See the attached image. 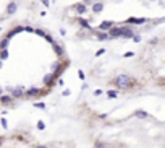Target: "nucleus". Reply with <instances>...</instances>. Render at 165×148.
<instances>
[{"label": "nucleus", "instance_id": "a19ab883", "mask_svg": "<svg viewBox=\"0 0 165 148\" xmlns=\"http://www.w3.org/2000/svg\"><path fill=\"white\" fill-rule=\"evenodd\" d=\"M96 2H100V0H96Z\"/></svg>", "mask_w": 165, "mask_h": 148}, {"label": "nucleus", "instance_id": "6e6552de", "mask_svg": "<svg viewBox=\"0 0 165 148\" xmlns=\"http://www.w3.org/2000/svg\"><path fill=\"white\" fill-rule=\"evenodd\" d=\"M23 31H25V26H16V28H13V29H11V31H8L5 38H8L10 41H11V38H13L15 34H18V33H23Z\"/></svg>", "mask_w": 165, "mask_h": 148}, {"label": "nucleus", "instance_id": "9d476101", "mask_svg": "<svg viewBox=\"0 0 165 148\" xmlns=\"http://www.w3.org/2000/svg\"><path fill=\"white\" fill-rule=\"evenodd\" d=\"M52 46H54V52L58 55V57H63V55H65V49H63L62 46H60V44H57V42H54L52 44Z\"/></svg>", "mask_w": 165, "mask_h": 148}, {"label": "nucleus", "instance_id": "58836bf2", "mask_svg": "<svg viewBox=\"0 0 165 148\" xmlns=\"http://www.w3.org/2000/svg\"><path fill=\"white\" fill-rule=\"evenodd\" d=\"M0 94H3V88L2 86H0Z\"/></svg>", "mask_w": 165, "mask_h": 148}, {"label": "nucleus", "instance_id": "c85d7f7f", "mask_svg": "<svg viewBox=\"0 0 165 148\" xmlns=\"http://www.w3.org/2000/svg\"><path fill=\"white\" fill-rule=\"evenodd\" d=\"M105 54V49H99L97 52H96V55H97V57H100V55H104Z\"/></svg>", "mask_w": 165, "mask_h": 148}, {"label": "nucleus", "instance_id": "423d86ee", "mask_svg": "<svg viewBox=\"0 0 165 148\" xmlns=\"http://www.w3.org/2000/svg\"><path fill=\"white\" fill-rule=\"evenodd\" d=\"M134 33H133V29L130 26H122V36L120 38H125V39H131Z\"/></svg>", "mask_w": 165, "mask_h": 148}, {"label": "nucleus", "instance_id": "79ce46f5", "mask_svg": "<svg viewBox=\"0 0 165 148\" xmlns=\"http://www.w3.org/2000/svg\"><path fill=\"white\" fill-rule=\"evenodd\" d=\"M151 2H155V0H151Z\"/></svg>", "mask_w": 165, "mask_h": 148}, {"label": "nucleus", "instance_id": "5701e85b", "mask_svg": "<svg viewBox=\"0 0 165 148\" xmlns=\"http://www.w3.org/2000/svg\"><path fill=\"white\" fill-rule=\"evenodd\" d=\"M34 33L37 34V36H42V38H44V36L47 34V33H46V31H44V29H39V28H37V29H34Z\"/></svg>", "mask_w": 165, "mask_h": 148}, {"label": "nucleus", "instance_id": "2eb2a0df", "mask_svg": "<svg viewBox=\"0 0 165 148\" xmlns=\"http://www.w3.org/2000/svg\"><path fill=\"white\" fill-rule=\"evenodd\" d=\"M134 116H136L138 119H147V117H149V114L146 113V111H143V109H138V111L134 113Z\"/></svg>", "mask_w": 165, "mask_h": 148}, {"label": "nucleus", "instance_id": "cd10ccee", "mask_svg": "<svg viewBox=\"0 0 165 148\" xmlns=\"http://www.w3.org/2000/svg\"><path fill=\"white\" fill-rule=\"evenodd\" d=\"M131 39H133V41H134V42H141V36H139V34H134V36H133Z\"/></svg>", "mask_w": 165, "mask_h": 148}, {"label": "nucleus", "instance_id": "f3484780", "mask_svg": "<svg viewBox=\"0 0 165 148\" xmlns=\"http://www.w3.org/2000/svg\"><path fill=\"white\" fill-rule=\"evenodd\" d=\"M96 36H97L99 41H107V39H110V38H108V33H105V31H99Z\"/></svg>", "mask_w": 165, "mask_h": 148}, {"label": "nucleus", "instance_id": "f257e3e1", "mask_svg": "<svg viewBox=\"0 0 165 148\" xmlns=\"http://www.w3.org/2000/svg\"><path fill=\"white\" fill-rule=\"evenodd\" d=\"M113 85L118 88V90H128V88H133L136 85V80L131 78L130 75H126V73H120L115 77Z\"/></svg>", "mask_w": 165, "mask_h": 148}, {"label": "nucleus", "instance_id": "7ed1b4c3", "mask_svg": "<svg viewBox=\"0 0 165 148\" xmlns=\"http://www.w3.org/2000/svg\"><path fill=\"white\" fill-rule=\"evenodd\" d=\"M7 91L10 93V96H11L13 99H21V98H25V88H23V86L7 88Z\"/></svg>", "mask_w": 165, "mask_h": 148}, {"label": "nucleus", "instance_id": "7c9ffc66", "mask_svg": "<svg viewBox=\"0 0 165 148\" xmlns=\"http://www.w3.org/2000/svg\"><path fill=\"white\" fill-rule=\"evenodd\" d=\"M83 3H84V5H92V3H94V0H83Z\"/></svg>", "mask_w": 165, "mask_h": 148}, {"label": "nucleus", "instance_id": "393cba45", "mask_svg": "<svg viewBox=\"0 0 165 148\" xmlns=\"http://www.w3.org/2000/svg\"><path fill=\"white\" fill-rule=\"evenodd\" d=\"M0 124H2V127H3V129H7V127H8V122H7V119H5V117H2V119H0Z\"/></svg>", "mask_w": 165, "mask_h": 148}, {"label": "nucleus", "instance_id": "a211bd4d", "mask_svg": "<svg viewBox=\"0 0 165 148\" xmlns=\"http://www.w3.org/2000/svg\"><path fill=\"white\" fill-rule=\"evenodd\" d=\"M15 11H16V3H15V2H11L10 5L7 7V13H8V15H13Z\"/></svg>", "mask_w": 165, "mask_h": 148}, {"label": "nucleus", "instance_id": "b1692460", "mask_svg": "<svg viewBox=\"0 0 165 148\" xmlns=\"http://www.w3.org/2000/svg\"><path fill=\"white\" fill-rule=\"evenodd\" d=\"M37 129H39V130H44V129H46V124H44V121H37Z\"/></svg>", "mask_w": 165, "mask_h": 148}, {"label": "nucleus", "instance_id": "1a4fd4ad", "mask_svg": "<svg viewBox=\"0 0 165 148\" xmlns=\"http://www.w3.org/2000/svg\"><path fill=\"white\" fill-rule=\"evenodd\" d=\"M11 101H13V98L10 94H0V104L2 106H10Z\"/></svg>", "mask_w": 165, "mask_h": 148}, {"label": "nucleus", "instance_id": "ddd939ff", "mask_svg": "<svg viewBox=\"0 0 165 148\" xmlns=\"http://www.w3.org/2000/svg\"><path fill=\"white\" fill-rule=\"evenodd\" d=\"M112 26H113V21H102L99 25V31H108Z\"/></svg>", "mask_w": 165, "mask_h": 148}, {"label": "nucleus", "instance_id": "20e7f679", "mask_svg": "<svg viewBox=\"0 0 165 148\" xmlns=\"http://www.w3.org/2000/svg\"><path fill=\"white\" fill-rule=\"evenodd\" d=\"M46 91H42V90H39V88H36V86H31V88H28V90L25 91V96L26 98H39L41 94H44Z\"/></svg>", "mask_w": 165, "mask_h": 148}, {"label": "nucleus", "instance_id": "ea45409f", "mask_svg": "<svg viewBox=\"0 0 165 148\" xmlns=\"http://www.w3.org/2000/svg\"><path fill=\"white\" fill-rule=\"evenodd\" d=\"M2 67H3V60H0V69H2Z\"/></svg>", "mask_w": 165, "mask_h": 148}, {"label": "nucleus", "instance_id": "6ab92c4d", "mask_svg": "<svg viewBox=\"0 0 165 148\" xmlns=\"http://www.w3.org/2000/svg\"><path fill=\"white\" fill-rule=\"evenodd\" d=\"M8 44H10V39L3 38L2 41H0V49H8Z\"/></svg>", "mask_w": 165, "mask_h": 148}, {"label": "nucleus", "instance_id": "e433bc0d", "mask_svg": "<svg viewBox=\"0 0 165 148\" xmlns=\"http://www.w3.org/2000/svg\"><path fill=\"white\" fill-rule=\"evenodd\" d=\"M36 148H49L47 145H36Z\"/></svg>", "mask_w": 165, "mask_h": 148}, {"label": "nucleus", "instance_id": "2f4dec72", "mask_svg": "<svg viewBox=\"0 0 165 148\" xmlns=\"http://www.w3.org/2000/svg\"><path fill=\"white\" fill-rule=\"evenodd\" d=\"M133 55H134V52H125V54H123V57H126V59H128V57H133Z\"/></svg>", "mask_w": 165, "mask_h": 148}, {"label": "nucleus", "instance_id": "9b49d317", "mask_svg": "<svg viewBox=\"0 0 165 148\" xmlns=\"http://www.w3.org/2000/svg\"><path fill=\"white\" fill-rule=\"evenodd\" d=\"M73 8L76 10V13H78V15H83V13H86V11H87V7L84 5L83 2H81V3H76Z\"/></svg>", "mask_w": 165, "mask_h": 148}, {"label": "nucleus", "instance_id": "bb28decb", "mask_svg": "<svg viewBox=\"0 0 165 148\" xmlns=\"http://www.w3.org/2000/svg\"><path fill=\"white\" fill-rule=\"evenodd\" d=\"M34 107H39V109H46V104H44V103H34Z\"/></svg>", "mask_w": 165, "mask_h": 148}, {"label": "nucleus", "instance_id": "c756f323", "mask_svg": "<svg viewBox=\"0 0 165 148\" xmlns=\"http://www.w3.org/2000/svg\"><path fill=\"white\" fill-rule=\"evenodd\" d=\"M78 77L81 78V80H84V78H86V75H84V72H83V70H79V72H78Z\"/></svg>", "mask_w": 165, "mask_h": 148}, {"label": "nucleus", "instance_id": "aec40b11", "mask_svg": "<svg viewBox=\"0 0 165 148\" xmlns=\"http://www.w3.org/2000/svg\"><path fill=\"white\" fill-rule=\"evenodd\" d=\"M8 49H0V60H7L8 59Z\"/></svg>", "mask_w": 165, "mask_h": 148}, {"label": "nucleus", "instance_id": "c9c22d12", "mask_svg": "<svg viewBox=\"0 0 165 148\" xmlns=\"http://www.w3.org/2000/svg\"><path fill=\"white\" fill-rule=\"evenodd\" d=\"M70 94H71L70 90H65V91H63V96H70Z\"/></svg>", "mask_w": 165, "mask_h": 148}, {"label": "nucleus", "instance_id": "39448f33", "mask_svg": "<svg viewBox=\"0 0 165 148\" xmlns=\"http://www.w3.org/2000/svg\"><path fill=\"white\" fill-rule=\"evenodd\" d=\"M122 36V26H112L108 29V38H120Z\"/></svg>", "mask_w": 165, "mask_h": 148}, {"label": "nucleus", "instance_id": "72a5a7b5", "mask_svg": "<svg viewBox=\"0 0 165 148\" xmlns=\"http://www.w3.org/2000/svg\"><path fill=\"white\" fill-rule=\"evenodd\" d=\"M25 31H28V33H34V29H33L31 26H26V28H25Z\"/></svg>", "mask_w": 165, "mask_h": 148}, {"label": "nucleus", "instance_id": "dca6fc26", "mask_svg": "<svg viewBox=\"0 0 165 148\" xmlns=\"http://www.w3.org/2000/svg\"><path fill=\"white\" fill-rule=\"evenodd\" d=\"M76 23H79V25L84 28V29H89V31H91V25H89V21H86V20H83V18H78V20H76Z\"/></svg>", "mask_w": 165, "mask_h": 148}, {"label": "nucleus", "instance_id": "4be33fe9", "mask_svg": "<svg viewBox=\"0 0 165 148\" xmlns=\"http://www.w3.org/2000/svg\"><path fill=\"white\" fill-rule=\"evenodd\" d=\"M94 148H107V145L104 142H99V140H97V142H96V145H94Z\"/></svg>", "mask_w": 165, "mask_h": 148}, {"label": "nucleus", "instance_id": "4c0bfd02", "mask_svg": "<svg viewBox=\"0 0 165 148\" xmlns=\"http://www.w3.org/2000/svg\"><path fill=\"white\" fill-rule=\"evenodd\" d=\"M42 3H44L46 7H49V0H42Z\"/></svg>", "mask_w": 165, "mask_h": 148}, {"label": "nucleus", "instance_id": "0eeeda50", "mask_svg": "<svg viewBox=\"0 0 165 148\" xmlns=\"http://www.w3.org/2000/svg\"><path fill=\"white\" fill-rule=\"evenodd\" d=\"M55 80H57V78H55V77H54V73L50 72V73H47L46 77H44L42 82H44V85H46L47 88H52V85H54V82H55Z\"/></svg>", "mask_w": 165, "mask_h": 148}, {"label": "nucleus", "instance_id": "412c9836", "mask_svg": "<svg viewBox=\"0 0 165 148\" xmlns=\"http://www.w3.org/2000/svg\"><path fill=\"white\" fill-rule=\"evenodd\" d=\"M107 96L110 99H113V98H116L118 96V91H115V90H110V91H107Z\"/></svg>", "mask_w": 165, "mask_h": 148}, {"label": "nucleus", "instance_id": "473e14b6", "mask_svg": "<svg viewBox=\"0 0 165 148\" xmlns=\"http://www.w3.org/2000/svg\"><path fill=\"white\" fill-rule=\"evenodd\" d=\"M57 83H58L60 86H63V85H65V82H63V78H62V77H58V82H57Z\"/></svg>", "mask_w": 165, "mask_h": 148}, {"label": "nucleus", "instance_id": "4468645a", "mask_svg": "<svg viewBox=\"0 0 165 148\" xmlns=\"http://www.w3.org/2000/svg\"><path fill=\"white\" fill-rule=\"evenodd\" d=\"M102 10H104V3H102V2L92 3V11H94V13H100Z\"/></svg>", "mask_w": 165, "mask_h": 148}, {"label": "nucleus", "instance_id": "f704fd0d", "mask_svg": "<svg viewBox=\"0 0 165 148\" xmlns=\"http://www.w3.org/2000/svg\"><path fill=\"white\" fill-rule=\"evenodd\" d=\"M100 94H102V90H96L94 91V96H100Z\"/></svg>", "mask_w": 165, "mask_h": 148}, {"label": "nucleus", "instance_id": "a878e982", "mask_svg": "<svg viewBox=\"0 0 165 148\" xmlns=\"http://www.w3.org/2000/svg\"><path fill=\"white\" fill-rule=\"evenodd\" d=\"M44 38H46V41H47V42H50V44H54V42H55V41H54V38H52L50 34H46Z\"/></svg>", "mask_w": 165, "mask_h": 148}, {"label": "nucleus", "instance_id": "f03ea898", "mask_svg": "<svg viewBox=\"0 0 165 148\" xmlns=\"http://www.w3.org/2000/svg\"><path fill=\"white\" fill-rule=\"evenodd\" d=\"M66 67H68V62H60V60H57V62L52 63L50 72L54 73L55 78H58V77H62V75H63V72H65Z\"/></svg>", "mask_w": 165, "mask_h": 148}, {"label": "nucleus", "instance_id": "f8f14e48", "mask_svg": "<svg viewBox=\"0 0 165 148\" xmlns=\"http://www.w3.org/2000/svg\"><path fill=\"white\" fill-rule=\"evenodd\" d=\"M146 21H147L146 18H128L126 20V23H130V25H143Z\"/></svg>", "mask_w": 165, "mask_h": 148}]
</instances>
